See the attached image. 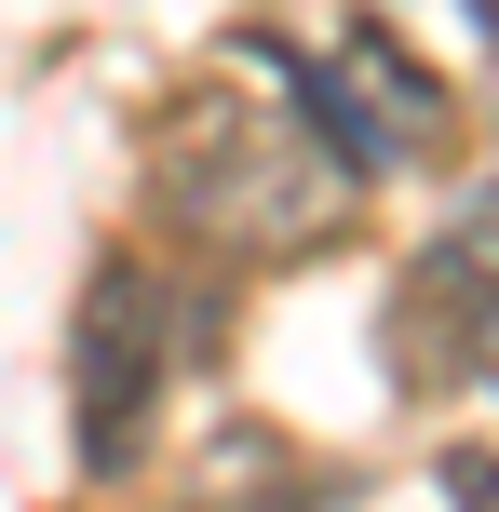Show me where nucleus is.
I'll return each instance as SVG.
<instances>
[{
    "mask_svg": "<svg viewBox=\"0 0 499 512\" xmlns=\"http://www.w3.org/2000/svg\"><path fill=\"white\" fill-rule=\"evenodd\" d=\"M162 216L216 256H311L351 230L365 176L324 149V122L284 95L270 54H243V81H203V95L162 108V162H149Z\"/></svg>",
    "mask_w": 499,
    "mask_h": 512,
    "instance_id": "f257e3e1",
    "label": "nucleus"
},
{
    "mask_svg": "<svg viewBox=\"0 0 499 512\" xmlns=\"http://www.w3.org/2000/svg\"><path fill=\"white\" fill-rule=\"evenodd\" d=\"M176 351H189V310L149 256H95L68 310V432H81V472H135L149 459V418L176 391Z\"/></svg>",
    "mask_w": 499,
    "mask_h": 512,
    "instance_id": "f03ea898",
    "label": "nucleus"
},
{
    "mask_svg": "<svg viewBox=\"0 0 499 512\" xmlns=\"http://www.w3.org/2000/svg\"><path fill=\"white\" fill-rule=\"evenodd\" d=\"M257 54L284 68V95L324 122V149H338L351 176H392V162H446L459 149V95L392 27H351V41H324V54H284V41H257Z\"/></svg>",
    "mask_w": 499,
    "mask_h": 512,
    "instance_id": "7ed1b4c3",
    "label": "nucleus"
},
{
    "mask_svg": "<svg viewBox=\"0 0 499 512\" xmlns=\"http://www.w3.org/2000/svg\"><path fill=\"white\" fill-rule=\"evenodd\" d=\"M392 351L405 378H459V391H499V189L446 216L419 256H405V297H392Z\"/></svg>",
    "mask_w": 499,
    "mask_h": 512,
    "instance_id": "20e7f679",
    "label": "nucleus"
},
{
    "mask_svg": "<svg viewBox=\"0 0 499 512\" xmlns=\"http://www.w3.org/2000/svg\"><path fill=\"white\" fill-rule=\"evenodd\" d=\"M324 499H338L324 459L284 445V432H257V418H230V432L176 472V512H324Z\"/></svg>",
    "mask_w": 499,
    "mask_h": 512,
    "instance_id": "39448f33",
    "label": "nucleus"
},
{
    "mask_svg": "<svg viewBox=\"0 0 499 512\" xmlns=\"http://www.w3.org/2000/svg\"><path fill=\"white\" fill-rule=\"evenodd\" d=\"M446 512H499V459H486V445L446 459Z\"/></svg>",
    "mask_w": 499,
    "mask_h": 512,
    "instance_id": "423d86ee",
    "label": "nucleus"
}]
</instances>
